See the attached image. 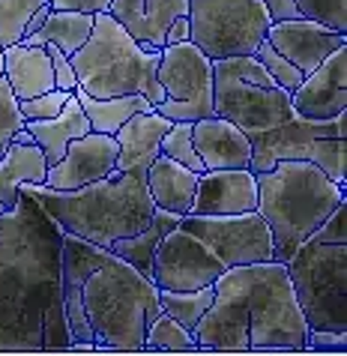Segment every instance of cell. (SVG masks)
I'll list each match as a JSON object with an SVG mask.
<instances>
[{"label":"cell","mask_w":347,"mask_h":356,"mask_svg":"<svg viewBox=\"0 0 347 356\" xmlns=\"http://www.w3.org/2000/svg\"><path fill=\"white\" fill-rule=\"evenodd\" d=\"M63 227L31 195L0 213V350H69Z\"/></svg>","instance_id":"cell-1"},{"label":"cell","mask_w":347,"mask_h":356,"mask_svg":"<svg viewBox=\"0 0 347 356\" xmlns=\"http://www.w3.org/2000/svg\"><path fill=\"white\" fill-rule=\"evenodd\" d=\"M216 300L195 326L201 350H305V323L284 264L231 266L213 282Z\"/></svg>","instance_id":"cell-2"},{"label":"cell","mask_w":347,"mask_h":356,"mask_svg":"<svg viewBox=\"0 0 347 356\" xmlns=\"http://www.w3.org/2000/svg\"><path fill=\"white\" fill-rule=\"evenodd\" d=\"M22 192L31 195L63 227V234H75L102 249H111V243L144 231L156 216L144 174L135 171L111 174L69 192L48 189L42 183H24Z\"/></svg>","instance_id":"cell-3"},{"label":"cell","mask_w":347,"mask_h":356,"mask_svg":"<svg viewBox=\"0 0 347 356\" xmlns=\"http://www.w3.org/2000/svg\"><path fill=\"white\" fill-rule=\"evenodd\" d=\"M78 302L96 350H144L147 326L162 312L156 284L111 252L84 275Z\"/></svg>","instance_id":"cell-4"},{"label":"cell","mask_w":347,"mask_h":356,"mask_svg":"<svg viewBox=\"0 0 347 356\" xmlns=\"http://www.w3.org/2000/svg\"><path fill=\"white\" fill-rule=\"evenodd\" d=\"M341 201L347 189L312 162L282 159L257 174V213L273 234V261L284 264Z\"/></svg>","instance_id":"cell-5"},{"label":"cell","mask_w":347,"mask_h":356,"mask_svg":"<svg viewBox=\"0 0 347 356\" xmlns=\"http://www.w3.org/2000/svg\"><path fill=\"white\" fill-rule=\"evenodd\" d=\"M159 60L162 48L138 42L111 13H96L93 33L69 57L78 87L93 99L141 93L153 105L165 99V90L156 81Z\"/></svg>","instance_id":"cell-6"},{"label":"cell","mask_w":347,"mask_h":356,"mask_svg":"<svg viewBox=\"0 0 347 356\" xmlns=\"http://www.w3.org/2000/svg\"><path fill=\"white\" fill-rule=\"evenodd\" d=\"M213 111L245 135L273 129L293 117L291 93L266 75L255 54L213 60Z\"/></svg>","instance_id":"cell-7"},{"label":"cell","mask_w":347,"mask_h":356,"mask_svg":"<svg viewBox=\"0 0 347 356\" xmlns=\"http://www.w3.org/2000/svg\"><path fill=\"white\" fill-rule=\"evenodd\" d=\"M284 270L309 330L347 332V243L305 240Z\"/></svg>","instance_id":"cell-8"},{"label":"cell","mask_w":347,"mask_h":356,"mask_svg":"<svg viewBox=\"0 0 347 356\" xmlns=\"http://www.w3.org/2000/svg\"><path fill=\"white\" fill-rule=\"evenodd\" d=\"M249 141L255 174L270 171L282 159H302L347 189V138L335 135V120H305L293 114L282 126L249 135Z\"/></svg>","instance_id":"cell-9"},{"label":"cell","mask_w":347,"mask_h":356,"mask_svg":"<svg viewBox=\"0 0 347 356\" xmlns=\"http://www.w3.org/2000/svg\"><path fill=\"white\" fill-rule=\"evenodd\" d=\"M266 31L261 0H189V39L210 60L255 54Z\"/></svg>","instance_id":"cell-10"},{"label":"cell","mask_w":347,"mask_h":356,"mask_svg":"<svg viewBox=\"0 0 347 356\" xmlns=\"http://www.w3.org/2000/svg\"><path fill=\"white\" fill-rule=\"evenodd\" d=\"M156 81L165 90V99L153 108L168 120L197 123L213 117V60L192 39L180 45L162 48V60L156 69Z\"/></svg>","instance_id":"cell-11"},{"label":"cell","mask_w":347,"mask_h":356,"mask_svg":"<svg viewBox=\"0 0 347 356\" xmlns=\"http://www.w3.org/2000/svg\"><path fill=\"white\" fill-rule=\"evenodd\" d=\"M183 231L195 234L227 270L245 264L273 261V234L261 213H236V216H183Z\"/></svg>","instance_id":"cell-12"},{"label":"cell","mask_w":347,"mask_h":356,"mask_svg":"<svg viewBox=\"0 0 347 356\" xmlns=\"http://www.w3.org/2000/svg\"><path fill=\"white\" fill-rule=\"evenodd\" d=\"M225 270L227 266L195 234L174 227L159 243L150 279L159 291H197L213 284Z\"/></svg>","instance_id":"cell-13"},{"label":"cell","mask_w":347,"mask_h":356,"mask_svg":"<svg viewBox=\"0 0 347 356\" xmlns=\"http://www.w3.org/2000/svg\"><path fill=\"white\" fill-rule=\"evenodd\" d=\"M117 174V141L105 132H87L75 141H69L60 162L48 165L45 183L48 189H81L87 183L105 180Z\"/></svg>","instance_id":"cell-14"},{"label":"cell","mask_w":347,"mask_h":356,"mask_svg":"<svg viewBox=\"0 0 347 356\" xmlns=\"http://www.w3.org/2000/svg\"><path fill=\"white\" fill-rule=\"evenodd\" d=\"M291 108L305 120H332L347 108V48L332 51L291 93Z\"/></svg>","instance_id":"cell-15"},{"label":"cell","mask_w":347,"mask_h":356,"mask_svg":"<svg viewBox=\"0 0 347 356\" xmlns=\"http://www.w3.org/2000/svg\"><path fill=\"white\" fill-rule=\"evenodd\" d=\"M270 42L282 57H287L302 75L321 66L326 57L339 48H347V33L330 31V27L309 22V18H293V22H275L266 31Z\"/></svg>","instance_id":"cell-16"},{"label":"cell","mask_w":347,"mask_h":356,"mask_svg":"<svg viewBox=\"0 0 347 356\" xmlns=\"http://www.w3.org/2000/svg\"><path fill=\"white\" fill-rule=\"evenodd\" d=\"M252 210H257V174L252 168H225V171H204L197 177L189 213L236 216Z\"/></svg>","instance_id":"cell-17"},{"label":"cell","mask_w":347,"mask_h":356,"mask_svg":"<svg viewBox=\"0 0 347 356\" xmlns=\"http://www.w3.org/2000/svg\"><path fill=\"white\" fill-rule=\"evenodd\" d=\"M192 141L207 171L225 168H252V141L240 126L225 117H204L192 123Z\"/></svg>","instance_id":"cell-18"},{"label":"cell","mask_w":347,"mask_h":356,"mask_svg":"<svg viewBox=\"0 0 347 356\" xmlns=\"http://www.w3.org/2000/svg\"><path fill=\"white\" fill-rule=\"evenodd\" d=\"M174 120H168L153 108V111H141L132 120H126L120 129L114 132L117 141V174L135 171L147 174V168L162 153V138L171 129Z\"/></svg>","instance_id":"cell-19"},{"label":"cell","mask_w":347,"mask_h":356,"mask_svg":"<svg viewBox=\"0 0 347 356\" xmlns=\"http://www.w3.org/2000/svg\"><path fill=\"white\" fill-rule=\"evenodd\" d=\"M108 13H111L138 42L165 48L168 27L180 15H189V0H111Z\"/></svg>","instance_id":"cell-20"},{"label":"cell","mask_w":347,"mask_h":356,"mask_svg":"<svg viewBox=\"0 0 347 356\" xmlns=\"http://www.w3.org/2000/svg\"><path fill=\"white\" fill-rule=\"evenodd\" d=\"M3 75L13 93L22 99H33V96H42L48 90H54V66H51V57L42 45H24V42H15L3 48Z\"/></svg>","instance_id":"cell-21"},{"label":"cell","mask_w":347,"mask_h":356,"mask_svg":"<svg viewBox=\"0 0 347 356\" xmlns=\"http://www.w3.org/2000/svg\"><path fill=\"white\" fill-rule=\"evenodd\" d=\"M197 177L201 174H195L192 168H186V165L159 153L153 159V165L147 168L144 180H147V192H150L156 210L186 216L192 210V201H195Z\"/></svg>","instance_id":"cell-22"},{"label":"cell","mask_w":347,"mask_h":356,"mask_svg":"<svg viewBox=\"0 0 347 356\" xmlns=\"http://www.w3.org/2000/svg\"><path fill=\"white\" fill-rule=\"evenodd\" d=\"M45 153L36 141H15L0 153V204L13 210L24 183H45Z\"/></svg>","instance_id":"cell-23"},{"label":"cell","mask_w":347,"mask_h":356,"mask_svg":"<svg viewBox=\"0 0 347 356\" xmlns=\"http://www.w3.org/2000/svg\"><path fill=\"white\" fill-rule=\"evenodd\" d=\"M24 126H27V132L33 135V141L42 147L48 165L63 159L69 141H75V138L93 132L90 120H87L84 108H81V102H78V96H75V90H72V96L66 99L63 111L57 117H48V120H27Z\"/></svg>","instance_id":"cell-24"},{"label":"cell","mask_w":347,"mask_h":356,"mask_svg":"<svg viewBox=\"0 0 347 356\" xmlns=\"http://www.w3.org/2000/svg\"><path fill=\"white\" fill-rule=\"evenodd\" d=\"M180 219H183V216H177V213L156 210V216L150 219V225H147L144 231H138V234H132V236H123V240L111 243V249H108V252L117 254V258L126 261V264H132L138 273L150 279V275H153V261H156L159 243L165 240L168 231L180 227ZM150 282H153V279H150Z\"/></svg>","instance_id":"cell-25"},{"label":"cell","mask_w":347,"mask_h":356,"mask_svg":"<svg viewBox=\"0 0 347 356\" xmlns=\"http://www.w3.org/2000/svg\"><path fill=\"white\" fill-rule=\"evenodd\" d=\"M75 96L81 102L87 120H90V129L93 132H105V135H114L126 120H132L135 114L141 111H153V102L141 93H132V96H114V99H93L90 93H84L81 87H75Z\"/></svg>","instance_id":"cell-26"},{"label":"cell","mask_w":347,"mask_h":356,"mask_svg":"<svg viewBox=\"0 0 347 356\" xmlns=\"http://www.w3.org/2000/svg\"><path fill=\"white\" fill-rule=\"evenodd\" d=\"M93 22H96V15H90V13H69V9H51L48 22L39 27L33 36H24L22 42H24V45H45V42H51V45L60 48L63 54L72 57L78 48L87 42V36L93 33Z\"/></svg>","instance_id":"cell-27"},{"label":"cell","mask_w":347,"mask_h":356,"mask_svg":"<svg viewBox=\"0 0 347 356\" xmlns=\"http://www.w3.org/2000/svg\"><path fill=\"white\" fill-rule=\"evenodd\" d=\"M216 300V288L207 284V288L197 291H159V305H162L165 314H171L174 321H180L186 330L195 332L197 321L204 318V312L213 305Z\"/></svg>","instance_id":"cell-28"},{"label":"cell","mask_w":347,"mask_h":356,"mask_svg":"<svg viewBox=\"0 0 347 356\" xmlns=\"http://www.w3.org/2000/svg\"><path fill=\"white\" fill-rule=\"evenodd\" d=\"M144 350H171V353H180V350H201V348H197V339H195L192 330H186L180 321L171 318V314L159 312L156 321L147 326Z\"/></svg>","instance_id":"cell-29"},{"label":"cell","mask_w":347,"mask_h":356,"mask_svg":"<svg viewBox=\"0 0 347 356\" xmlns=\"http://www.w3.org/2000/svg\"><path fill=\"white\" fill-rule=\"evenodd\" d=\"M48 0H0V45L9 48L24 39V27Z\"/></svg>","instance_id":"cell-30"},{"label":"cell","mask_w":347,"mask_h":356,"mask_svg":"<svg viewBox=\"0 0 347 356\" xmlns=\"http://www.w3.org/2000/svg\"><path fill=\"white\" fill-rule=\"evenodd\" d=\"M162 156H168V159L180 162L186 168H192L195 174H204L207 168L201 162V156H197L195 150V141H192V123L189 120H174L171 129L165 132L162 138Z\"/></svg>","instance_id":"cell-31"},{"label":"cell","mask_w":347,"mask_h":356,"mask_svg":"<svg viewBox=\"0 0 347 356\" xmlns=\"http://www.w3.org/2000/svg\"><path fill=\"white\" fill-rule=\"evenodd\" d=\"M255 57H257V63H261V66L266 69V75H270L273 81L279 84L282 90H287V93H293L296 87H300V81L305 78V75L300 72V69H296L291 60H287V57H282L279 51H275V48H273L270 42H266V39H264L261 45H257Z\"/></svg>","instance_id":"cell-32"},{"label":"cell","mask_w":347,"mask_h":356,"mask_svg":"<svg viewBox=\"0 0 347 356\" xmlns=\"http://www.w3.org/2000/svg\"><path fill=\"white\" fill-rule=\"evenodd\" d=\"M296 6H300V15L309 22L347 33V0H296Z\"/></svg>","instance_id":"cell-33"},{"label":"cell","mask_w":347,"mask_h":356,"mask_svg":"<svg viewBox=\"0 0 347 356\" xmlns=\"http://www.w3.org/2000/svg\"><path fill=\"white\" fill-rule=\"evenodd\" d=\"M24 126L22 108H18V96L13 93L6 75H0V153L13 144V135Z\"/></svg>","instance_id":"cell-34"},{"label":"cell","mask_w":347,"mask_h":356,"mask_svg":"<svg viewBox=\"0 0 347 356\" xmlns=\"http://www.w3.org/2000/svg\"><path fill=\"white\" fill-rule=\"evenodd\" d=\"M72 96V93H66V90H48L42 96H33V99H22L18 102V108H22V117H24V123L27 120H48V117H57L63 111V105H66V99Z\"/></svg>","instance_id":"cell-35"},{"label":"cell","mask_w":347,"mask_h":356,"mask_svg":"<svg viewBox=\"0 0 347 356\" xmlns=\"http://www.w3.org/2000/svg\"><path fill=\"white\" fill-rule=\"evenodd\" d=\"M309 240H317V243H347V201H341L335 210L330 213L317 231L309 236Z\"/></svg>","instance_id":"cell-36"},{"label":"cell","mask_w":347,"mask_h":356,"mask_svg":"<svg viewBox=\"0 0 347 356\" xmlns=\"http://www.w3.org/2000/svg\"><path fill=\"white\" fill-rule=\"evenodd\" d=\"M48 57H51V66H54V84H57V90H66V93H72L75 87H78V78H75V69L72 63H69V54H63L57 45L51 42H45L42 45Z\"/></svg>","instance_id":"cell-37"},{"label":"cell","mask_w":347,"mask_h":356,"mask_svg":"<svg viewBox=\"0 0 347 356\" xmlns=\"http://www.w3.org/2000/svg\"><path fill=\"white\" fill-rule=\"evenodd\" d=\"M305 350L344 353V350H347V332H335V330H309V335H305Z\"/></svg>","instance_id":"cell-38"},{"label":"cell","mask_w":347,"mask_h":356,"mask_svg":"<svg viewBox=\"0 0 347 356\" xmlns=\"http://www.w3.org/2000/svg\"><path fill=\"white\" fill-rule=\"evenodd\" d=\"M266 15H270V24L275 22H293V18H302L300 15V6H296V0H261Z\"/></svg>","instance_id":"cell-39"},{"label":"cell","mask_w":347,"mask_h":356,"mask_svg":"<svg viewBox=\"0 0 347 356\" xmlns=\"http://www.w3.org/2000/svg\"><path fill=\"white\" fill-rule=\"evenodd\" d=\"M51 9H69V13H108V3L111 0H48Z\"/></svg>","instance_id":"cell-40"},{"label":"cell","mask_w":347,"mask_h":356,"mask_svg":"<svg viewBox=\"0 0 347 356\" xmlns=\"http://www.w3.org/2000/svg\"><path fill=\"white\" fill-rule=\"evenodd\" d=\"M180 42H189V15H180L165 33V48L168 45H180Z\"/></svg>","instance_id":"cell-41"},{"label":"cell","mask_w":347,"mask_h":356,"mask_svg":"<svg viewBox=\"0 0 347 356\" xmlns=\"http://www.w3.org/2000/svg\"><path fill=\"white\" fill-rule=\"evenodd\" d=\"M48 15H51V3H42L36 9V13L31 15V22H27V27H24V36H33L39 27H42L45 22H48Z\"/></svg>","instance_id":"cell-42"},{"label":"cell","mask_w":347,"mask_h":356,"mask_svg":"<svg viewBox=\"0 0 347 356\" xmlns=\"http://www.w3.org/2000/svg\"><path fill=\"white\" fill-rule=\"evenodd\" d=\"M0 75H3V45H0Z\"/></svg>","instance_id":"cell-43"},{"label":"cell","mask_w":347,"mask_h":356,"mask_svg":"<svg viewBox=\"0 0 347 356\" xmlns=\"http://www.w3.org/2000/svg\"><path fill=\"white\" fill-rule=\"evenodd\" d=\"M0 213H6V207H3V204H0Z\"/></svg>","instance_id":"cell-44"}]
</instances>
